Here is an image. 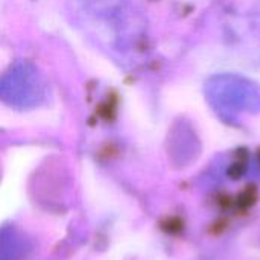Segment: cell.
I'll use <instances>...</instances> for the list:
<instances>
[{"label": "cell", "mask_w": 260, "mask_h": 260, "mask_svg": "<svg viewBox=\"0 0 260 260\" xmlns=\"http://www.w3.org/2000/svg\"><path fill=\"white\" fill-rule=\"evenodd\" d=\"M209 104L225 119H239L260 113V87L251 79L221 73L212 76L206 84Z\"/></svg>", "instance_id": "7a4b0ae2"}, {"label": "cell", "mask_w": 260, "mask_h": 260, "mask_svg": "<svg viewBox=\"0 0 260 260\" xmlns=\"http://www.w3.org/2000/svg\"><path fill=\"white\" fill-rule=\"evenodd\" d=\"M44 99V78L30 62H17L0 78V101L9 107L34 108Z\"/></svg>", "instance_id": "3957f363"}, {"label": "cell", "mask_w": 260, "mask_h": 260, "mask_svg": "<svg viewBox=\"0 0 260 260\" xmlns=\"http://www.w3.org/2000/svg\"><path fill=\"white\" fill-rule=\"evenodd\" d=\"M26 239L11 227L0 230V260H21L26 256Z\"/></svg>", "instance_id": "277c9868"}, {"label": "cell", "mask_w": 260, "mask_h": 260, "mask_svg": "<svg viewBox=\"0 0 260 260\" xmlns=\"http://www.w3.org/2000/svg\"><path fill=\"white\" fill-rule=\"evenodd\" d=\"M82 34L122 64L136 62L146 49V21L131 0H70Z\"/></svg>", "instance_id": "6da1fadb"}]
</instances>
